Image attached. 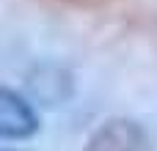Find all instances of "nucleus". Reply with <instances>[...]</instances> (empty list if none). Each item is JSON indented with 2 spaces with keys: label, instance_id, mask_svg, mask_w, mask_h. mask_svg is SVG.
<instances>
[{
  "label": "nucleus",
  "instance_id": "f257e3e1",
  "mask_svg": "<svg viewBox=\"0 0 157 151\" xmlns=\"http://www.w3.org/2000/svg\"><path fill=\"white\" fill-rule=\"evenodd\" d=\"M86 151H149V135L138 121L110 118L91 132Z\"/></svg>",
  "mask_w": 157,
  "mask_h": 151
},
{
  "label": "nucleus",
  "instance_id": "f03ea898",
  "mask_svg": "<svg viewBox=\"0 0 157 151\" xmlns=\"http://www.w3.org/2000/svg\"><path fill=\"white\" fill-rule=\"evenodd\" d=\"M39 132V116L25 96L14 88L0 85V138L3 140H28Z\"/></svg>",
  "mask_w": 157,
  "mask_h": 151
},
{
  "label": "nucleus",
  "instance_id": "7ed1b4c3",
  "mask_svg": "<svg viewBox=\"0 0 157 151\" xmlns=\"http://www.w3.org/2000/svg\"><path fill=\"white\" fill-rule=\"evenodd\" d=\"M47 6L55 8H66V11H86V14H116L124 11L127 0H41Z\"/></svg>",
  "mask_w": 157,
  "mask_h": 151
}]
</instances>
